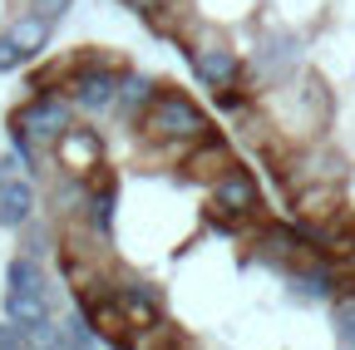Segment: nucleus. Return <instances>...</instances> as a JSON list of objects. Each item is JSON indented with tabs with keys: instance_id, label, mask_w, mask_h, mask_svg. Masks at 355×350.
Masks as SVG:
<instances>
[{
	"instance_id": "obj_3",
	"label": "nucleus",
	"mask_w": 355,
	"mask_h": 350,
	"mask_svg": "<svg viewBox=\"0 0 355 350\" xmlns=\"http://www.w3.org/2000/svg\"><path fill=\"white\" fill-rule=\"evenodd\" d=\"M74 0H0V74L25 69L50 50Z\"/></svg>"
},
{
	"instance_id": "obj_1",
	"label": "nucleus",
	"mask_w": 355,
	"mask_h": 350,
	"mask_svg": "<svg viewBox=\"0 0 355 350\" xmlns=\"http://www.w3.org/2000/svg\"><path fill=\"white\" fill-rule=\"evenodd\" d=\"M0 128L94 340L355 350V256L277 202L193 84L74 40L15 69Z\"/></svg>"
},
{
	"instance_id": "obj_2",
	"label": "nucleus",
	"mask_w": 355,
	"mask_h": 350,
	"mask_svg": "<svg viewBox=\"0 0 355 350\" xmlns=\"http://www.w3.org/2000/svg\"><path fill=\"white\" fill-rule=\"evenodd\" d=\"M183 60L277 202L355 256V0H114Z\"/></svg>"
}]
</instances>
